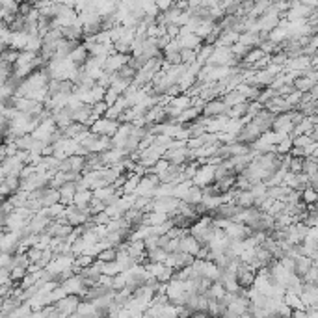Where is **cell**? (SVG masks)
<instances>
[{
  "mask_svg": "<svg viewBox=\"0 0 318 318\" xmlns=\"http://www.w3.org/2000/svg\"><path fill=\"white\" fill-rule=\"evenodd\" d=\"M227 110H229V108H227V104L224 102V99H212L203 106V116H205V118H218V116L227 114Z\"/></svg>",
  "mask_w": 318,
  "mask_h": 318,
  "instance_id": "obj_1",
  "label": "cell"
},
{
  "mask_svg": "<svg viewBox=\"0 0 318 318\" xmlns=\"http://www.w3.org/2000/svg\"><path fill=\"white\" fill-rule=\"evenodd\" d=\"M118 253H119V249L116 246H110V247H106V249H102L99 255H97V259L102 260V262H110V260H116L118 259Z\"/></svg>",
  "mask_w": 318,
  "mask_h": 318,
  "instance_id": "obj_2",
  "label": "cell"
},
{
  "mask_svg": "<svg viewBox=\"0 0 318 318\" xmlns=\"http://www.w3.org/2000/svg\"><path fill=\"white\" fill-rule=\"evenodd\" d=\"M181 58H183V64H194L197 60V50L195 48H183L181 50Z\"/></svg>",
  "mask_w": 318,
  "mask_h": 318,
  "instance_id": "obj_3",
  "label": "cell"
},
{
  "mask_svg": "<svg viewBox=\"0 0 318 318\" xmlns=\"http://www.w3.org/2000/svg\"><path fill=\"white\" fill-rule=\"evenodd\" d=\"M119 97H121V93H119V91H118V89H116V88H112V86H110V88L106 89L104 100H106V102H108V106H114V104H116V102H118Z\"/></svg>",
  "mask_w": 318,
  "mask_h": 318,
  "instance_id": "obj_4",
  "label": "cell"
}]
</instances>
